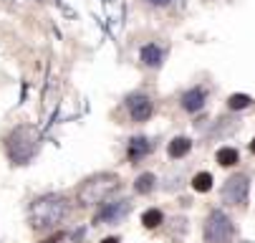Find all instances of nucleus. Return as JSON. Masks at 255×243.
Wrapping results in <instances>:
<instances>
[{
	"label": "nucleus",
	"mask_w": 255,
	"mask_h": 243,
	"mask_svg": "<svg viewBox=\"0 0 255 243\" xmlns=\"http://www.w3.org/2000/svg\"><path fill=\"white\" fill-rule=\"evenodd\" d=\"M68 213V200L66 195L61 193H48V195H41L35 198L28 208V221L35 231H46V228H53L58 226Z\"/></svg>",
	"instance_id": "obj_1"
},
{
	"label": "nucleus",
	"mask_w": 255,
	"mask_h": 243,
	"mask_svg": "<svg viewBox=\"0 0 255 243\" xmlns=\"http://www.w3.org/2000/svg\"><path fill=\"white\" fill-rule=\"evenodd\" d=\"M5 150L15 165H25L35 155V150H38V132H35V127H30V124L15 127L5 137Z\"/></svg>",
	"instance_id": "obj_2"
},
{
	"label": "nucleus",
	"mask_w": 255,
	"mask_h": 243,
	"mask_svg": "<svg viewBox=\"0 0 255 243\" xmlns=\"http://www.w3.org/2000/svg\"><path fill=\"white\" fill-rule=\"evenodd\" d=\"M119 188V178L117 175H94L89 178L81 190H79V203L81 205H99L104 203L109 195Z\"/></svg>",
	"instance_id": "obj_3"
},
{
	"label": "nucleus",
	"mask_w": 255,
	"mask_h": 243,
	"mask_svg": "<svg viewBox=\"0 0 255 243\" xmlns=\"http://www.w3.org/2000/svg\"><path fill=\"white\" fill-rule=\"evenodd\" d=\"M235 236V226L228 213L212 211L205 221V241L207 243H228Z\"/></svg>",
	"instance_id": "obj_4"
},
{
	"label": "nucleus",
	"mask_w": 255,
	"mask_h": 243,
	"mask_svg": "<svg viewBox=\"0 0 255 243\" xmlns=\"http://www.w3.org/2000/svg\"><path fill=\"white\" fill-rule=\"evenodd\" d=\"M248 193H250V178L243 175V172H238V175H233L225 188H223V198L225 203L230 205H245L248 203Z\"/></svg>",
	"instance_id": "obj_5"
},
{
	"label": "nucleus",
	"mask_w": 255,
	"mask_h": 243,
	"mask_svg": "<svg viewBox=\"0 0 255 243\" xmlns=\"http://www.w3.org/2000/svg\"><path fill=\"white\" fill-rule=\"evenodd\" d=\"M127 109H129V114H131L134 122H147L152 117V109L154 107H152V99L147 94H131L127 99Z\"/></svg>",
	"instance_id": "obj_6"
},
{
	"label": "nucleus",
	"mask_w": 255,
	"mask_h": 243,
	"mask_svg": "<svg viewBox=\"0 0 255 243\" xmlns=\"http://www.w3.org/2000/svg\"><path fill=\"white\" fill-rule=\"evenodd\" d=\"M124 213H129V203L127 200H117V203H106L101 211L96 213L94 223H114L119 221Z\"/></svg>",
	"instance_id": "obj_7"
},
{
	"label": "nucleus",
	"mask_w": 255,
	"mask_h": 243,
	"mask_svg": "<svg viewBox=\"0 0 255 243\" xmlns=\"http://www.w3.org/2000/svg\"><path fill=\"white\" fill-rule=\"evenodd\" d=\"M205 99H207L205 96V89L202 86H195V89L182 94V107H185L187 112H200L205 107Z\"/></svg>",
	"instance_id": "obj_8"
},
{
	"label": "nucleus",
	"mask_w": 255,
	"mask_h": 243,
	"mask_svg": "<svg viewBox=\"0 0 255 243\" xmlns=\"http://www.w3.org/2000/svg\"><path fill=\"white\" fill-rule=\"evenodd\" d=\"M149 152H152V142L144 140V137H134V140L129 142V160L131 162L141 160L144 155H149Z\"/></svg>",
	"instance_id": "obj_9"
},
{
	"label": "nucleus",
	"mask_w": 255,
	"mask_h": 243,
	"mask_svg": "<svg viewBox=\"0 0 255 243\" xmlns=\"http://www.w3.org/2000/svg\"><path fill=\"white\" fill-rule=\"evenodd\" d=\"M162 58H164V51H162L159 46H154V43H149V46L141 48V63H144V66L157 68V66L162 63Z\"/></svg>",
	"instance_id": "obj_10"
},
{
	"label": "nucleus",
	"mask_w": 255,
	"mask_h": 243,
	"mask_svg": "<svg viewBox=\"0 0 255 243\" xmlns=\"http://www.w3.org/2000/svg\"><path fill=\"white\" fill-rule=\"evenodd\" d=\"M190 150H192V142L187 140V137H174V140L169 142V157H174V160L185 157Z\"/></svg>",
	"instance_id": "obj_11"
},
{
	"label": "nucleus",
	"mask_w": 255,
	"mask_h": 243,
	"mask_svg": "<svg viewBox=\"0 0 255 243\" xmlns=\"http://www.w3.org/2000/svg\"><path fill=\"white\" fill-rule=\"evenodd\" d=\"M159 223H164V213L157 211V208H149V211L141 213V226L144 228H157Z\"/></svg>",
	"instance_id": "obj_12"
},
{
	"label": "nucleus",
	"mask_w": 255,
	"mask_h": 243,
	"mask_svg": "<svg viewBox=\"0 0 255 243\" xmlns=\"http://www.w3.org/2000/svg\"><path fill=\"white\" fill-rule=\"evenodd\" d=\"M154 183H157V178L152 175V172H144V175H139V178H136L134 190H136V193H141V195H144V193H152V190H154Z\"/></svg>",
	"instance_id": "obj_13"
},
{
	"label": "nucleus",
	"mask_w": 255,
	"mask_h": 243,
	"mask_svg": "<svg viewBox=\"0 0 255 243\" xmlns=\"http://www.w3.org/2000/svg\"><path fill=\"white\" fill-rule=\"evenodd\" d=\"M217 165H223V167L238 165V150H233V147H220V150H217Z\"/></svg>",
	"instance_id": "obj_14"
},
{
	"label": "nucleus",
	"mask_w": 255,
	"mask_h": 243,
	"mask_svg": "<svg viewBox=\"0 0 255 243\" xmlns=\"http://www.w3.org/2000/svg\"><path fill=\"white\" fill-rule=\"evenodd\" d=\"M192 188H195L197 193L212 190V175H210V172H197V175L192 178Z\"/></svg>",
	"instance_id": "obj_15"
},
{
	"label": "nucleus",
	"mask_w": 255,
	"mask_h": 243,
	"mask_svg": "<svg viewBox=\"0 0 255 243\" xmlns=\"http://www.w3.org/2000/svg\"><path fill=\"white\" fill-rule=\"evenodd\" d=\"M250 104H253V96H248V94H233L230 99H228V107L230 109H248L250 107Z\"/></svg>",
	"instance_id": "obj_16"
},
{
	"label": "nucleus",
	"mask_w": 255,
	"mask_h": 243,
	"mask_svg": "<svg viewBox=\"0 0 255 243\" xmlns=\"http://www.w3.org/2000/svg\"><path fill=\"white\" fill-rule=\"evenodd\" d=\"M149 3H152V5H167L169 0H149Z\"/></svg>",
	"instance_id": "obj_17"
},
{
	"label": "nucleus",
	"mask_w": 255,
	"mask_h": 243,
	"mask_svg": "<svg viewBox=\"0 0 255 243\" xmlns=\"http://www.w3.org/2000/svg\"><path fill=\"white\" fill-rule=\"evenodd\" d=\"M61 238H63V236H61V233H58V236H53V238H48V241H46V243H58V241H61Z\"/></svg>",
	"instance_id": "obj_18"
},
{
	"label": "nucleus",
	"mask_w": 255,
	"mask_h": 243,
	"mask_svg": "<svg viewBox=\"0 0 255 243\" xmlns=\"http://www.w3.org/2000/svg\"><path fill=\"white\" fill-rule=\"evenodd\" d=\"M101 243H119V238H114V236H112V238H104Z\"/></svg>",
	"instance_id": "obj_19"
},
{
	"label": "nucleus",
	"mask_w": 255,
	"mask_h": 243,
	"mask_svg": "<svg viewBox=\"0 0 255 243\" xmlns=\"http://www.w3.org/2000/svg\"><path fill=\"white\" fill-rule=\"evenodd\" d=\"M250 152H253V155H255V140H253V142H250Z\"/></svg>",
	"instance_id": "obj_20"
}]
</instances>
